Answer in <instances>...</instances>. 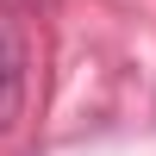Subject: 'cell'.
<instances>
[{
    "instance_id": "cell-1",
    "label": "cell",
    "mask_w": 156,
    "mask_h": 156,
    "mask_svg": "<svg viewBox=\"0 0 156 156\" xmlns=\"http://www.w3.org/2000/svg\"><path fill=\"white\" fill-rule=\"evenodd\" d=\"M25 94H31V44H25V25L0 12V137L19 125Z\"/></svg>"
}]
</instances>
